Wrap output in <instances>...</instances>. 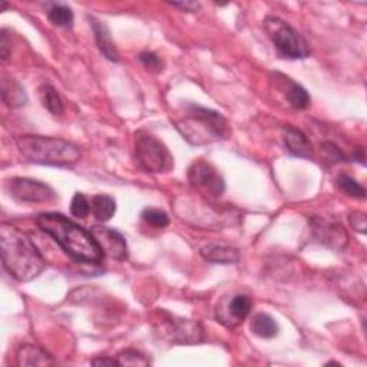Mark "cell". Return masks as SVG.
I'll use <instances>...</instances> for the list:
<instances>
[{"label": "cell", "mask_w": 367, "mask_h": 367, "mask_svg": "<svg viewBox=\"0 0 367 367\" xmlns=\"http://www.w3.org/2000/svg\"><path fill=\"white\" fill-rule=\"evenodd\" d=\"M36 222L74 260L88 264L102 263L105 254L89 230L57 213H42L38 215Z\"/></svg>", "instance_id": "6da1fadb"}, {"label": "cell", "mask_w": 367, "mask_h": 367, "mask_svg": "<svg viewBox=\"0 0 367 367\" xmlns=\"http://www.w3.org/2000/svg\"><path fill=\"white\" fill-rule=\"evenodd\" d=\"M0 246L5 269L19 281L36 278L47 266L30 237L16 227L0 225Z\"/></svg>", "instance_id": "7a4b0ae2"}, {"label": "cell", "mask_w": 367, "mask_h": 367, "mask_svg": "<svg viewBox=\"0 0 367 367\" xmlns=\"http://www.w3.org/2000/svg\"><path fill=\"white\" fill-rule=\"evenodd\" d=\"M175 128L193 145H205L228 135L227 119L213 109L190 103L184 109V115L174 120Z\"/></svg>", "instance_id": "3957f363"}, {"label": "cell", "mask_w": 367, "mask_h": 367, "mask_svg": "<svg viewBox=\"0 0 367 367\" xmlns=\"http://www.w3.org/2000/svg\"><path fill=\"white\" fill-rule=\"evenodd\" d=\"M16 147L19 154L33 164L71 166L81 159V148L60 138L23 135L16 140Z\"/></svg>", "instance_id": "277c9868"}, {"label": "cell", "mask_w": 367, "mask_h": 367, "mask_svg": "<svg viewBox=\"0 0 367 367\" xmlns=\"http://www.w3.org/2000/svg\"><path fill=\"white\" fill-rule=\"evenodd\" d=\"M267 36L277 52L286 59H304L310 55L309 43L287 22L277 16H267L263 22Z\"/></svg>", "instance_id": "5b68a950"}, {"label": "cell", "mask_w": 367, "mask_h": 367, "mask_svg": "<svg viewBox=\"0 0 367 367\" xmlns=\"http://www.w3.org/2000/svg\"><path fill=\"white\" fill-rule=\"evenodd\" d=\"M135 152L140 165L151 174H165L174 168V157L157 137L140 131L135 134Z\"/></svg>", "instance_id": "8992f818"}, {"label": "cell", "mask_w": 367, "mask_h": 367, "mask_svg": "<svg viewBox=\"0 0 367 367\" xmlns=\"http://www.w3.org/2000/svg\"><path fill=\"white\" fill-rule=\"evenodd\" d=\"M159 332L162 337L175 344L191 346L203 341L204 339V330L200 323L182 317H175L165 312H161Z\"/></svg>", "instance_id": "52a82bcc"}, {"label": "cell", "mask_w": 367, "mask_h": 367, "mask_svg": "<svg viewBox=\"0 0 367 367\" xmlns=\"http://www.w3.org/2000/svg\"><path fill=\"white\" fill-rule=\"evenodd\" d=\"M191 186L210 197H221L225 191V181L218 171L205 161H196L188 169Z\"/></svg>", "instance_id": "ba28073f"}, {"label": "cell", "mask_w": 367, "mask_h": 367, "mask_svg": "<svg viewBox=\"0 0 367 367\" xmlns=\"http://www.w3.org/2000/svg\"><path fill=\"white\" fill-rule=\"evenodd\" d=\"M11 196L21 203H50L56 198V193L47 184L30 178H12L8 184Z\"/></svg>", "instance_id": "9c48e42d"}, {"label": "cell", "mask_w": 367, "mask_h": 367, "mask_svg": "<svg viewBox=\"0 0 367 367\" xmlns=\"http://www.w3.org/2000/svg\"><path fill=\"white\" fill-rule=\"evenodd\" d=\"M253 307V301L246 294H237L231 298H224L217 305L215 316L220 323L227 327H234L250 315Z\"/></svg>", "instance_id": "30bf717a"}, {"label": "cell", "mask_w": 367, "mask_h": 367, "mask_svg": "<svg viewBox=\"0 0 367 367\" xmlns=\"http://www.w3.org/2000/svg\"><path fill=\"white\" fill-rule=\"evenodd\" d=\"M91 232L96 238L99 247L105 256H108L116 261H124L128 259L127 241L120 232H118L116 230L103 227V225L92 227Z\"/></svg>", "instance_id": "8fae6325"}, {"label": "cell", "mask_w": 367, "mask_h": 367, "mask_svg": "<svg viewBox=\"0 0 367 367\" xmlns=\"http://www.w3.org/2000/svg\"><path fill=\"white\" fill-rule=\"evenodd\" d=\"M309 222L319 242L334 250H343L346 247L349 237L346 230L339 222L329 221L320 217H312Z\"/></svg>", "instance_id": "7c38bea8"}, {"label": "cell", "mask_w": 367, "mask_h": 367, "mask_svg": "<svg viewBox=\"0 0 367 367\" xmlns=\"http://www.w3.org/2000/svg\"><path fill=\"white\" fill-rule=\"evenodd\" d=\"M271 81L276 84L277 89L284 95L286 101L295 109H305L310 105V95L300 84L287 75L274 72Z\"/></svg>", "instance_id": "4fadbf2b"}, {"label": "cell", "mask_w": 367, "mask_h": 367, "mask_svg": "<svg viewBox=\"0 0 367 367\" xmlns=\"http://www.w3.org/2000/svg\"><path fill=\"white\" fill-rule=\"evenodd\" d=\"M89 22H91V28L98 45V49L101 50V53L111 60V62H118L119 60V53L118 49L115 46V43L112 42V36L111 32L108 29V26L101 22L99 19H96L95 16H89Z\"/></svg>", "instance_id": "5bb4252c"}, {"label": "cell", "mask_w": 367, "mask_h": 367, "mask_svg": "<svg viewBox=\"0 0 367 367\" xmlns=\"http://www.w3.org/2000/svg\"><path fill=\"white\" fill-rule=\"evenodd\" d=\"M283 141L287 149L300 158H310L312 157V142L309 141L307 135L303 131L294 127H286L283 130Z\"/></svg>", "instance_id": "9a60e30c"}, {"label": "cell", "mask_w": 367, "mask_h": 367, "mask_svg": "<svg viewBox=\"0 0 367 367\" xmlns=\"http://www.w3.org/2000/svg\"><path fill=\"white\" fill-rule=\"evenodd\" d=\"M16 363L21 367L25 366H53V357L43 349L35 344H22L16 353Z\"/></svg>", "instance_id": "2e32d148"}, {"label": "cell", "mask_w": 367, "mask_h": 367, "mask_svg": "<svg viewBox=\"0 0 367 367\" xmlns=\"http://www.w3.org/2000/svg\"><path fill=\"white\" fill-rule=\"evenodd\" d=\"M201 256L207 261L217 264H231L239 260V253L237 249L222 246V244H207L201 249Z\"/></svg>", "instance_id": "e0dca14e"}, {"label": "cell", "mask_w": 367, "mask_h": 367, "mask_svg": "<svg viewBox=\"0 0 367 367\" xmlns=\"http://www.w3.org/2000/svg\"><path fill=\"white\" fill-rule=\"evenodd\" d=\"M2 98L11 108H21L28 102L25 88L15 79L5 78L2 81Z\"/></svg>", "instance_id": "ac0fdd59"}, {"label": "cell", "mask_w": 367, "mask_h": 367, "mask_svg": "<svg viewBox=\"0 0 367 367\" xmlns=\"http://www.w3.org/2000/svg\"><path fill=\"white\" fill-rule=\"evenodd\" d=\"M252 332L261 339H274L278 332V323L267 313H257L252 319Z\"/></svg>", "instance_id": "d6986e66"}, {"label": "cell", "mask_w": 367, "mask_h": 367, "mask_svg": "<svg viewBox=\"0 0 367 367\" xmlns=\"http://www.w3.org/2000/svg\"><path fill=\"white\" fill-rule=\"evenodd\" d=\"M91 211L99 221H109L115 211H116V203L111 196L106 194H98L91 200Z\"/></svg>", "instance_id": "ffe728a7"}, {"label": "cell", "mask_w": 367, "mask_h": 367, "mask_svg": "<svg viewBox=\"0 0 367 367\" xmlns=\"http://www.w3.org/2000/svg\"><path fill=\"white\" fill-rule=\"evenodd\" d=\"M39 95H40V101L42 105L52 113V115H62L64 113V102L60 95L57 94V91L49 85V84H43L39 88Z\"/></svg>", "instance_id": "44dd1931"}, {"label": "cell", "mask_w": 367, "mask_h": 367, "mask_svg": "<svg viewBox=\"0 0 367 367\" xmlns=\"http://www.w3.org/2000/svg\"><path fill=\"white\" fill-rule=\"evenodd\" d=\"M49 21L59 28H72L74 25V12L69 6L62 4H53L47 11Z\"/></svg>", "instance_id": "7402d4cb"}, {"label": "cell", "mask_w": 367, "mask_h": 367, "mask_svg": "<svg viewBox=\"0 0 367 367\" xmlns=\"http://www.w3.org/2000/svg\"><path fill=\"white\" fill-rule=\"evenodd\" d=\"M337 184V188L351 197V198H357V200H364L366 198V190L364 187L361 186V184H358L354 178L349 176V175H340L336 181Z\"/></svg>", "instance_id": "603a6c76"}, {"label": "cell", "mask_w": 367, "mask_h": 367, "mask_svg": "<svg viewBox=\"0 0 367 367\" xmlns=\"http://www.w3.org/2000/svg\"><path fill=\"white\" fill-rule=\"evenodd\" d=\"M119 366H149V360L147 356L135 349H125L122 350L116 357Z\"/></svg>", "instance_id": "cb8c5ba5"}, {"label": "cell", "mask_w": 367, "mask_h": 367, "mask_svg": "<svg viewBox=\"0 0 367 367\" xmlns=\"http://www.w3.org/2000/svg\"><path fill=\"white\" fill-rule=\"evenodd\" d=\"M141 217L147 224L155 228H165L169 224L168 214L159 208H145Z\"/></svg>", "instance_id": "d4e9b609"}, {"label": "cell", "mask_w": 367, "mask_h": 367, "mask_svg": "<svg viewBox=\"0 0 367 367\" xmlns=\"http://www.w3.org/2000/svg\"><path fill=\"white\" fill-rule=\"evenodd\" d=\"M71 213L77 218H85V217L89 215V213H91V203L88 201V198L84 194L77 193L74 196L72 203H71Z\"/></svg>", "instance_id": "484cf974"}, {"label": "cell", "mask_w": 367, "mask_h": 367, "mask_svg": "<svg viewBox=\"0 0 367 367\" xmlns=\"http://www.w3.org/2000/svg\"><path fill=\"white\" fill-rule=\"evenodd\" d=\"M140 62L151 72L154 74H159L162 72V68H164V64L162 60L158 55H155L154 52H142L140 55Z\"/></svg>", "instance_id": "4316f807"}, {"label": "cell", "mask_w": 367, "mask_h": 367, "mask_svg": "<svg viewBox=\"0 0 367 367\" xmlns=\"http://www.w3.org/2000/svg\"><path fill=\"white\" fill-rule=\"evenodd\" d=\"M349 222L353 230H356L360 234L367 232V217L361 211H354L349 215Z\"/></svg>", "instance_id": "83f0119b"}, {"label": "cell", "mask_w": 367, "mask_h": 367, "mask_svg": "<svg viewBox=\"0 0 367 367\" xmlns=\"http://www.w3.org/2000/svg\"><path fill=\"white\" fill-rule=\"evenodd\" d=\"M323 151L327 154V157L332 159V161H334V162H341V161H344V155L341 154V151L336 147V145H333V144H330V142H326V144H323Z\"/></svg>", "instance_id": "f1b7e54d"}, {"label": "cell", "mask_w": 367, "mask_h": 367, "mask_svg": "<svg viewBox=\"0 0 367 367\" xmlns=\"http://www.w3.org/2000/svg\"><path fill=\"white\" fill-rule=\"evenodd\" d=\"M11 46H12V42L9 40L8 35H6V30H2V39H0V52H2V59H8L9 56V52H11Z\"/></svg>", "instance_id": "f546056e"}, {"label": "cell", "mask_w": 367, "mask_h": 367, "mask_svg": "<svg viewBox=\"0 0 367 367\" xmlns=\"http://www.w3.org/2000/svg\"><path fill=\"white\" fill-rule=\"evenodd\" d=\"M91 364L92 366H108V367H113V366H119L118 360L116 358H109V357H102V356H98L95 358L91 360Z\"/></svg>", "instance_id": "4dcf8cb0"}, {"label": "cell", "mask_w": 367, "mask_h": 367, "mask_svg": "<svg viewBox=\"0 0 367 367\" xmlns=\"http://www.w3.org/2000/svg\"><path fill=\"white\" fill-rule=\"evenodd\" d=\"M171 5L174 8H179L181 11L188 12V13L197 12L200 9V4H197V2H182V4H171Z\"/></svg>", "instance_id": "1f68e13d"}, {"label": "cell", "mask_w": 367, "mask_h": 367, "mask_svg": "<svg viewBox=\"0 0 367 367\" xmlns=\"http://www.w3.org/2000/svg\"><path fill=\"white\" fill-rule=\"evenodd\" d=\"M354 159L358 161L361 165H364V149L363 148H357L354 152Z\"/></svg>", "instance_id": "d6a6232c"}]
</instances>
